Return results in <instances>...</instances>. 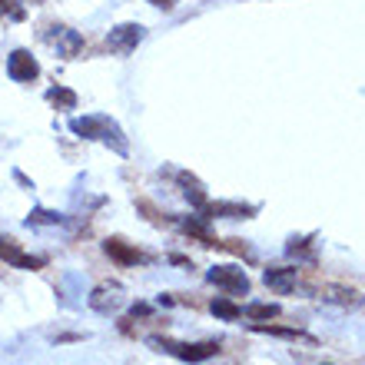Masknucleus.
<instances>
[{
	"mask_svg": "<svg viewBox=\"0 0 365 365\" xmlns=\"http://www.w3.org/2000/svg\"><path fill=\"white\" fill-rule=\"evenodd\" d=\"M70 130L83 140H103L106 146H113L120 156L130 153V143H126L123 130L103 113H90V116H77V120H70Z\"/></svg>",
	"mask_w": 365,
	"mask_h": 365,
	"instance_id": "1",
	"label": "nucleus"
},
{
	"mask_svg": "<svg viewBox=\"0 0 365 365\" xmlns=\"http://www.w3.org/2000/svg\"><path fill=\"white\" fill-rule=\"evenodd\" d=\"M150 346L156 352H170V356L182 359V362H206L220 352V342H200V346H186V342H170V339H153Z\"/></svg>",
	"mask_w": 365,
	"mask_h": 365,
	"instance_id": "2",
	"label": "nucleus"
},
{
	"mask_svg": "<svg viewBox=\"0 0 365 365\" xmlns=\"http://www.w3.org/2000/svg\"><path fill=\"white\" fill-rule=\"evenodd\" d=\"M206 282H212L230 296H246L250 292V276H246L242 266H212V269H206Z\"/></svg>",
	"mask_w": 365,
	"mask_h": 365,
	"instance_id": "3",
	"label": "nucleus"
},
{
	"mask_svg": "<svg viewBox=\"0 0 365 365\" xmlns=\"http://www.w3.org/2000/svg\"><path fill=\"white\" fill-rule=\"evenodd\" d=\"M143 40V27L140 24H120V27L110 30V37H106V47H110V53H120V57H126V53H133L136 43Z\"/></svg>",
	"mask_w": 365,
	"mask_h": 365,
	"instance_id": "4",
	"label": "nucleus"
},
{
	"mask_svg": "<svg viewBox=\"0 0 365 365\" xmlns=\"http://www.w3.org/2000/svg\"><path fill=\"white\" fill-rule=\"evenodd\" d=\"M7 77L17 80V83H30V80L40 77V63L34 60L30 50H14L7 57Z\"/></svg>",
	"mask_w": 365,
	"mask_h": 365,
	"instance_id": "5",
	"label": "nucleus"
},
{
	"mask_svg": "<svg viewBox=\"0 0 365 365\" xmlns=\"http://www.w3.org/2000/svg\"><path fill=\"white\" fill-rule=\"evenodd\" d=\"M90 309L93 312H100V316H110V312H120L123 309V289L120 286H96L93 292H90Z\"/></svg>",
	"mask_w": 365,
	"mask_h": 365,
	"instance_id": "6",
	"label": "nucleus"
},
{
	"mask_svg": "<svg viewBox=\"0 0 365 365\" xmlns=\"http://www.w3.org/2000/svg\"><path fill=\"white\" fill-rule=\"evenodd\" d=\"M47 37L50 47H57L60 57H77L80 50H83V37H80L77 30H70V27H50V34H43Z\"/></svg>",
	"mask_w": 365,
	"mask_h": 365,
	"instance_id": "7",
	"label": "nucleus"
},
{
	"mask_svg": "<svg viewBox=\"0 0 365 365\" xmlns=\"http://www.w3.org/2000/svg\"><path fill=\"white\" fill-rule=\"evenodd\" d=\"M0 259L10 262V266H17V269H40L43 266V256H30V252H24L14 240H0Z\"/></svg>",
	"mask_w": 365,
	"mask_h": 365,
	"instance_id": "8",
	"label": "nucleus"
},
{
	"mask_svg": "<svg viewBox=\"0 0 365 365\" xmlns=\"http://www.w3.org/2000/svg\"><path fill=\"white\" fill-rule=\"evenodd\" d=\"M200 212L206 216V220H212V216H226V220H250V216H256V206H246V202H206Z\"/></svg>",
	"mask_w": 365,
	"mask_h": 365,
	"instance_id": "9",
	"label": "nucleus"
},
{
	"mask_svg": "<svg viewBox=\"0 0 365 365\" xmlns=\"http://www.w3.org/2000/svg\"><path fill=\"white\" fill-rule=\"evenodd\" d=\"M322 302H332V306H342V309H359L365 302V296L359 289H346V286H326L319 292Z\"/></svg>",
	"mask_w": 365,
	"mask_h": 365,
	"instance_id": "10",
	"label": "nucleus"
},
{
	"mask_svg": "<svg viewBox=\"0 0 365 365\" xmlns=\"http://www.w3.org/2000/svg\"><path fill=\"white\" fill-rule=\"evenodd\" d=\"M262 282L279 292V296H289L292 289H296V269H289V266H269V269L262 272Z\"/></svg>",
	"mask_w": 365,
	"mask_h": 365,
	"instance_id": "11",
	"label": "nucleus"
},
{
	"mask_svg": "<svg viewBox=\"0 0 365 365\" xmlns=\"http://www.w3.org/2000/svg\"><path fill=\"white\" fill-rule=\"evenodd\" d=\"M106 252L113 256L116 262H126V266H136V262H150V256L140 250H133L126 240H106Z\"/></svg>",
	"mask_w": 365,
	"mask_h": 365,
	"instance_id": "12",
	"label": "nucleus"
},
{
	"mask_svg": "<svg viewBox=\"0 0 365 365\" xmlns=\"http://www.w3.org/2000/svg\"><path fill=\"white\" fill-rule=\"evenodd\" d=\"M180 186H182V196L192 202V210L200 212L206 202H210V196H206V186H202L196 176H190V173H180Z\"/></svg>",
	"mask_w": 365,
	"mask_h": 365,
	"instance_id": "13",
	"label": "nucleus"
},
{
	"mask_svg": "<svg viewBox=\"0 0 365 365\" xmlns=\"http://www.w3.org/2000/svg\"><path fill=\"white\" fill-rule=\"evenodd\" d=\"M210 309H212V316L222 319V322H236V319H242V306H236V302H232V299H226V296L212 299Z\"/></svg>",
	"mask_w": 365,
	"mask_h": 365,
	"instance_id": "14",
	"label": "nucleus"
},
{
	"mask_svg": "<svg viewBox=\"0 0 365 365\" xmlns=\"http://www.w3.org/2000/svg\"><path fill=\"white\" fill-rule=\"evenodd\" d=\"M286 252L289 256H302V259H316V236H302V240H292L286 242Z\"/></svg>",
	"mask_w": 365,
	"mask_h": 365,
	"instance_id": "15",
	"label": "nucleus"
},
{
	"mask_svg": "<svg viewBox=\"0 0 365 365\" xmlns=\"http://www.w3.org/2000/svg\"><path fill=\"white\" fill-rule=\"evenodd\" d=\"M256 332H266V336H279V339H302V342H312V336L309 332H302V329H282V326H266V322H256Z\"/></svg>",
	"mask_w": 365,
	"mask_h": 365,
	"instance_id": "16",
	"label": "nucleus"
},
{
	"mask_svg": "<svg viewBox=\"0 0 365 365\" xmlns=\"http://www.w3.org/2000/svg\"><path fill=\"white\" fill-rule=\"evenodd\" d=\"M47 100L57 106V110H73V106H77V93H73V90H67V87H60V83L47 90Z\"/></svg>",
	"mask_w": 365,
	"mask_h": 365,
	"instance_id": "17",
	"label": "nucleus"
},
{
	"mask_svg": "<svg viewBox=\"0 0 365 365\" xmlns=\"http://www.w3.org/2000/svg\"><path fill=\"white\" fill-rule=\"evenodd\" d=\"M242 316L246 319H276L279 306L276 302H250V306H242Z\"/></svg>",
	"mask_w": 365,
	"mask_h": 365,
	"instance_id": "18",
	"label": "nucleus"
},
{
	"mask_svg": "<svg viewBox=\"0 0 365 365\" xmlns=\"http://www.w3.org/2000/svg\"><path fill=\"white\" fill-rule=\"evenodd\" d=\"M27 17V7L20 4V0H0V20H24Z\"/></svg>",
	"mask_w": 365,
	"mask_h": 365,
	"instance_id": "19",
	"label": "nucleus"
},
{
	"mask_svg": "<svg viewBox=\"0 0 365 365\" xmlns=\"http://www.w3.org/2000/svg\"><path fill=\"white\" fill-rule=\"evenodd\" d=\"M27 222L30 226H60L63 216H60V212H50V210H34L27 216Z\"/></svg>",
	"mask_w": 365,
	"mask_h": 365,
	"instance_id": "20",
	"label": "nucleus"
},
{
	"mask_svg": "<svg viewBox=\"0 0 365 365\" xmlns=\"http://www.w3.org/2000/svg\"><path fill=\"white\" fill-rule=\"evenodd\" d=\"M130 312H133V319H136V316H150V312H153V306H146V302H136Z\"/></svg>",
	"mask_w": 365,
	"mask_h": 365,
	"instance_id": "21",
	"label": "nucleus"
},
{
	"mask_svg": "<svg viewBox=\"0 0 365 365\" xmlns=\"http://www.w3.org/2000/svg\"><path fill=\"white\" fill-rule=\"evenodd\" d=\"M146 4H153V7H160V10H173L180 0H146Z\"/></svg>",
	"mask_w": 365,
	"mask_h": 365,
	"instance_id": "22",
	"label": "nucleus"
},
{
	"mask_svg": "<svg viewBox=\"0 0 365 365\" xmlns=\"http://www.w3.org/2000/svg\"><path fill=\"white\" fill-rule=\"evenodd\" d=\"M322 365H329V362H322Z\"/></svg>",
	"mask_w": 365,
	"mask_h": 365,
	"instance_id": "23",
	"label": "nucleus"
}]
</instances>
